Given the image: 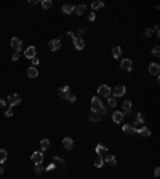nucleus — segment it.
<instances>
[{"instance_id":"30","label":"nucleus","mask_w":160,"mask_h":179,"mask_svg":"<svg viewBox=\"0 0 160 179\" xmlns=\"http://www.w3.org/2000/svg\"><path fill=\"white\" fill-rule=\"evenodd\" d=\"M64 98L67 99V101H71V102H74V101H75V96H74L72 93H66V94H64Z\"/></svg>"},{"instance_id":"27","label":"nucleus","mask_w":160,"mask_h":179,"mask_svg":"<svg viewBox=\"0 0 160 179\" xmlns=\"http://www.w3.org/2000/svg\"><path fill=\"white\" fill-rule=\"evenodd\" d=\"M42 7H43L45 10H48V8H51V7H53V2H51V0H43V2H42Z\"/></svg>"},{"instance_id":"13","label":"nucleus","mask_w":160,"mask_h":179,"mask_svg":"<svg viewBox=\"0 0 160 179\" xmlns=\"http://www.w3.org/2000/svg\"><path fill=\"white\" fill-rule=\"evenodd\" d=\"M149 72H151L152 75H159L160 66L157 64V62H151V64H149Z\"/></svg>"},{"instance_id":"31","label":"nucleus","mask_w":160,"mask_h":179,"mask_svg":"<svg viewBox=\"0 0 160 179\" xmlns=\"http://www.w3.org/2000/svg\"><path fill=\"white\" fill-rule=\"evenodd\" d=\"M99 117H101L99 114H95V112H93V115L90 117V120H91V122H98V120H99Z\"/></svg>"},{"instance_id":"8","label":"nucleus","mask_w":160,"mask_h":179,"mask_svg":"<svg viewBox=\"0 0 160 179\" xmlns=\"http://www.w3.org/2000/svg\"><path fill=\"white\" fill-rule=\"evenodd\" d=\"M125 91H127V88H125L123 85H119V86H115V88L112 90V93H114L115 98H120V96H123V94H125Z\"/></svg>"},{"instance_id":"3","label":"nucleus","mask_w":160,"mask_h":179,"mask_svg":"<svg viewBox=\"0 0 160 179\" xmlns=\"http://www.w3.org/2000/svg\"><path fill=\"white\" fill-rule=\"evenodd\" d=\"M21 102V96L19 94H10L8 99H7V104H10V107H14Z\"/></svg>"},{"instance_id":"43","label":"nucleus","mask_w":160,"mask_h":179,"mask_svg":"<svg viewBox=\"0 0 160 179\" xmlns=\"http://www.w3.org/2000/svg\"><path fill=\"white\" fill-rule=\"evenodd\" d=\"M18 58H19V53H14L13 54V61H18Z\"/></svg>"},{"instance_id":"18","label":"nucleus","mask_w":160,"mask_h":179,"mask_svg":"<svg viewBox=\"0 0 160 179\" xmlns=\"http://www.w3.org/2000/svg\"><path fill=\"white\" fill-rule=\"evenodd\" d=\"M85 13H87V5L75 7V14H77V16H82V14H85Z\"/></svg>"},{"instance_id":"6","label":"nucleus","mask_w":160,"mask_h":179,"mask_svg":"<svg viewBox=\"0 0 160 179\" xmlns=\"http://www.w3.org/2000/svg\"><path fill=\"white\" fill-rule=\"evenodd\" d=\"M72 42H74V46H75L77 50H83L85 48V40L82 37H74Z\"/></svg>"},{"instance_id":"38","label":"nucleus","mask_w":160,"mask_h":179,"mask_svg":"<svg viewBox=\"0 0 160 179\" xmlns=\"http://www.w3.org/2000/svg\"><path fill=\"white\" fill-rule=\"evenodd\" d=\"M159 174H160V168H155V170H154V176L159 178Z\"/></svg>"},{"instance_id":"42","label":"nucleus","mask_w":160,"mask_h":179,"mask_svg":"<svg viewBox=\"0 0 160 179\" xmlns=\"http://www.w3.org/2000/svg\"><path fill=\"white\" fill-rule=\"evenodd\" d=\"M5 115H7V117H11V115H13V112H11V109H8V110H7V112H5Z\"/></svg>"},{"instance_id":"39","label":"nucleus","mask_w":160,"mask_h":179,"mask_svg":"<svg viewBox=\"0 0 160 179\" xmlns=\"http://www.w3.org/2000/svg\"><path fill=\"white\" fill-rule=\"evenodd\" d=\"M88 19H90V21H95V13H90L88 14Z\"/></svg>"},{"instance_id":"32","label":"nucleus","mask_w":160,"mask_h":179,"mask_svg":"<svg viewBox=\"0 0 160 179\" xmlns=\"http://www.w3.org/2000/svg\"><path fill=\"white\" fill-rule=\"evenodd\" d=\"M152 54H154V56H160V48L159 46H154V48H152Z\"/></svg>"},{"instance_id":"21","label":"nucleus","mask_w":160,"mask_h":179,"mask_svg":"<svg viewBox=\"0 0 160 179\" xmlns=\"http://www.w3.org/2000/svg\"><path fill=\"white\" fill-rule=\"evenodd\" d=\"M122 109H123V110H122L123 114H128V112L131 110V102H130V101H125L123 104H122Z\"/></svg>"},{"instance_id":"4","label":"nucleus","mask_w":160,"mask_h":179,"mask_svg":"<svg viewBox=\"0 0 160 179\" xmlns=\"http://www.w3.org/2000/svg\"><path fill=\"white\" fill-rule=\"evenodd\" d=\"M11 48L16 51V53H19V51L22 50V42H21V38H18V37H13V38H11Z\"/></svg>"},{"instance_id":"28","label":"nucleus","mask_w":160,"mask_h":179,"mask_svg":"<svg viewBox=\"0 0 160 179\" xmlns=\"http://www.w3.org/2000/svg\"><path fill=\"white\" fill-rule=\"evenodd\" d=\"M107 106H109V107H115V106H117L115 98H111V96H109V98H107Z\"/></svg>"},{"instance_id":"35","label":"nucleus","mask_w":160,"mask_h":179,"mask_svg":"<svg viewBox=\"0 0 160 179\" xmlns=\"http://www.w3.org/2000/svg\"><path fill=\"white\" fill-rule=\"evenodd\" d=\"M61 93H62V94L69 93V86H67V85H66V86H62V88H61Z\"/></svg>"},{"instance_id":"41","label":"nucleus","mask_w":160,"mask_h":179,"mask_svg":"<svg viewBox=\"0 0 160 179\" xmlns=\"http://www.w3.org/2000/svg\"><path fill=\"white\" fill-rule=\"evenodd\" d=\"M32 64H34V67L38 64V59H37V58H32Z\"/></svg>"},{"instance_id":"22","label":"nucleus","mask_w":160,"mask_h":179,"mask_svg":"<svg viewBox=\"0 0 160 179\" xmlns=\"http://www.w3.org/2000/svg\"><path fill=\"white\" fill-rule=\"evenodd\" d=\"M48 147H50V141H48V139H42V141H40L42 152H43V150H48Z\"/></svg>"},{"instance_id":"25","label":"nucleus","mask_w":160,"mask_h":179,"mask_svg":"<svg viewBox=\"0 0 160 179\" xmlns=\"http://www.w3.org/2000/svg\"><path fill=\"white\" fill-rule=\"evenodd\" d=\"M103 7H104V3L99 2V0H96V2L91 3V8H93V10H99V8H103Z\"/></svg>"},{"instance_id":"20","label":"nucleus","mask_w":160,"mask_h":179,"mask_svg":"<svg viewBox=\"0 0 160 179\" xmlns=\"http://www.w3.org/2000/svg\"><path fill=\"white\" fill-rule=\"evenodd\" d=\"M136 133L139 134V136H143V138H147V136H151V130L149 128H141V130H138Z\"/></svg>"},{"instance_id":"29","label":"nucleus","mask_w":160,"mask_h":179,"mask_svg":"<svg viewBox=\"0 0 160 179\" xmlns=\"http://www.w3.org/2000/svg\"><path fill=\"white\" fill-rule=\"evenodd\" d=\"M53 163H54V165H62V166L66 165V162L62 160V158H59V157H54L53 158Z\"/></svg>"},{"instance_id":"17","label":"nucleus","mask_w":160,"mask_h":179,"mask_svg":"<svg viewBox=\"0 0 160 179\" xmlns=\"http://www.w3.org/2000/svg\"><path fill=\"white\" fill-rule=\"evenodd\" d=\"M75 11V7L74 5H69V3H66L64 7H62V13H66V14H71Z\"/></svg>"},{"instance_id":"37","label":"nucleus","mask_w":160,"mask_h":179,"mask_svg":"<svg viewBox=\"0 0 160 179\" xmlns=\"http://www.w3.org/2000/svg\"><path fill=\"white\" fill-rule=\"evenodd\" d=\"M146 35H147V37H152V35H154V30H152V29H147L146 30Z\"/></svg>"},{"instance_id":"44","label":"nucleus","mask_w":160,"mask_h":179,"mask_svg":"<svg viewBox=\"0 0 160 179\" xmlns=\"http://www.w3.org/2000/svg\"><path fill=\"white\" fill-rule=\"evenodd\" d=\"M3 173V166H0V174H2Z\"/></svg>"},{"instance_id":"16","label":"nucleus","mask_w":160,"mask_h":179,"mask_svg":"<svg viewBox=\"0 0 160 179\" xmlns=\"http://www.w3.org/2000/svg\"><path fill=\"white\" fill-rule=\"evenodd\" d=\"M96 154L101 155V157H103V155H106L107 154V147L103 146V144H98V146H96Z\"/></svg>"},{"instance_id":"34","label":"nucleus","mask_w":160,"mask_h":179,"mask_svg":"<svg viewBox=\"0 0 160 179\" xmlns=\"http://www.w3.org/2000/svg\"><path fill=\"white\" fill-rule=\"evenodd\" d=\"M45 168L43 166H40V165H35V173H42V171H43Z\"/></svg>"},{"instance_id":"23","label":"nucleus","mask_w":160,"mask_h":179,"mask_svg":"<svg viewBox=\"0 0 160 179\" xmlns=\"http://www.w3.org/2000/svg\"><path fill=\"white\" fill-rule=\"evenodd\" d=\"M103 165H104V158L101 157V155H98V157L95 158V166H96V168H101Z\"/></svg>"},{"instance_id":"5","label":"nucleus","mask_w":160,"mask_h":179,"mask_svg":"<svg viewBox=\"0 0 160 179\" xmlns=\"http://www.w3.org/2000/svg\"><path fill=\"white\" fill-rule=\"evenodd\" d=\"M30 160H32L34 165H42V162H43V154L42 152H34L32 157H30Z\"/></svg>"},{"instance_id":"40","label":"nucleus","mask_w":160,"mask_h":179,"mask_svg":"<svg viewBox=\"0 0 160 179\" xmlns=\"http://www.w3.org/2000/svg\"><path fill=\"white\" fill-rule=\"evenodd\" d=\"M7 106V101L5 99H0V107H5Z\"/></svg>"},{"instance_id":"7","label":"nucleus","mask_w":160,"mask_h":179,"mask_svg":"<svg viewBox=\"0 0 160 179\" xmlns=\"http://www.w3.org/2000/svg\"><path fill=\"white\" fill-rule=\"evenodd\" d=\"M48 46H50V50H51V51H58L61 48V40H59V38H53V40H50Z\"/></svg>"},{"instance_id":"26","label":"nucleus","mask_w":160,"mask_h":179,"mask_svg":"<svg viewBox=\"0 0 160 179\" xmlns=\"http://www.w3.org/2000/svg\"><path fill=\"white\" fill-rule=\"evenodd\" d=\"M7 157H8V154H7L5 149H0V163H3L7 160Z\"/></svg>"},{"instance_id":"19","label":"nucleus","mask_w":160,"mask_h":179,"mask_svg":"<svg viewBox=\"0 0 160 179\" xmlns=\"http://www.w3.org/2000/svg\"><path fill=\"white\" fill-rule=\"evenodd\" d=\"M104 157H106V158H104V160H106V162L109 163V165H115V163H117V158L114 157V155H111V154H106V155H104Z\"/></svg>"},{"instance_id":"33","label":"nucleus","mask_w":160,"mask_h":179,"mask_svg":"<svg viewBox=\"0 0 160 179\" xmlns=\"http://www.w3.org/2000/svg\"><path fill=\"white\" fill-rule=\"evenodd\" d=\"M135 122H136V123H143V122H144V118H143V114H138V115H136Z\"/></svg>"},{"instance_id":"36","label":"nucleus","mask_w":160,"mask_h":179,"mask_svg":"<svg viewBox=\"0 0 160 179\" xmlns=\"http://www.w3.org/2000/svg\"><path fill=\"white\" fill-rule=\"evenodd\" d=\"M54 166H56V165H54V163H50V165L46 166L45 170H46V171H51V170H54Z\"/></svg>"},{"instance_id":"14","label":"nucleus","mask_w":160,"mask_h":179,"mask_svg":"<svg viewBox=\"0 0 160 179\" xmlns=\"http://www.w3.org/2000/svg\"><path fill=\"white\" fill-rule=\"evenodd\" d=\"M123 133H127V134H136V130L135 126H131V125H123V128H122Z\"/></svg>"},{"instance_id":"9","label":"nucleus","mask_w":160,"mask_h":179,"mask_svg":"<svg viewBox=\"0 0 160 179\" xmlns=\"http://www.w3.org/2000/svg\"><path fill=\"white\" fill-rule=\"evenodd\" d=\"M120 67H122V70H125V72H130L131 67H133V64H131V59H123V61L120 62Z\"/></svg>"},{"instance_id":"12","label":"nucleus","mask_w":160,"mask_h":179,"mask_svg":"<svg viewBox=\"0 0 160 179\" xmlns=\"http://www.w3.org/2000/svg\"><path fill=\"white\" fill-rule=\"evenodd\" d=\"M35 53H37L35 46H29V48L24 51V56H26V58H29V59H32V58H35Z\"/></svg>"},{"instance_id":"2","label":"nucleus","mask_w":160,"mask_h":179,"mask_svg":"<svg viewBox=\"0 0 160 179\" xmlns=\"http://www.w3.org/2000/svg\"><path fill=\"white\" fill-rule=\"evenodd\" d=\"M111 93H112V90H111V86H109V85H99V88H98L99 96L109 98V96H111Z\"/></svg>"},{"instance_id":"1","label":"nucleus","mask_w":160,"mask_h":179,"mask_svg":"<svg viewBox=\"0 0 160 179\" xmlns=\"http://www.w3.org/2000/svg\"><path fill=\"white\" fill-rule=\"evenodd\" d=\"M103 102H101V98L99 96H95L91 99V110L95 114H101V110H103Z\"/></svg>"},{"instance_id":"24","label":"nucleus","mask_w":160,"mask_h":179,"mask_svg":"<svg viewBox=\"0 0 160 179\" xmlns=\"http://www.w3.org/2000/svg\"><path fill=\"white\" fill-rule=\"evenodd\" d=\"M112 56H114V58H120V56H122V48H120V46H115V48L112 50Z\"/></svg>"},{"instance_id":"15","label":"nucleus","mask_w":160,"mask_h":179,"mask_svg":"<svg viewBox=\"0 0 160 179\" xmlns=\"http://www.w3.org/2000/svg\"><path fill=\"white\" fill-rule=\"evenodd\" d=\"M27 77H30V78H35V77H38V70H37V67H29L27 69Z\"/></svg>"},{"instance_id":"10","label":"nucleus","mask_w":160,"mask_h":179,"mask_svg":"<svg viewBox=\"0 0 160 179\" xmlns=\"http://www.w3.org/2000/svg\"><path fill=\"white\" fill-rule=\"evenodd\" d=\"M62 146H64V149H67V150L74 149V139L72 138H64L62 139Z\"/></svg>"},{"instance_id":"11","label":"nucleus","mask_w":160,"mask_h":179,"mask_svg":"<svg viewBox=\"0 0 160 179\" xmlns=\"http://www.w3.org/2000/svg\"><path fill=\"white\" fill-rule=\"evenodd\" d=\"M123 112L122 110H117V112H114L112 114V120H114L115 123H122V120H123Z\"/></svg>"}]
</instances>
